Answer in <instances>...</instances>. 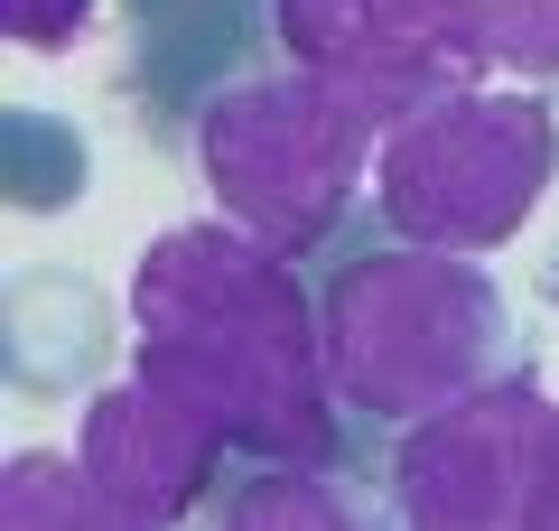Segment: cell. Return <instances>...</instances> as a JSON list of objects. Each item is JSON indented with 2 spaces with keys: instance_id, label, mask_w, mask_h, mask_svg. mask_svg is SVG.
<instances>
[{
  "instance_id": "1",
  "label": "cell",
  "mask_w": 559,
  "mask_h": 531,
  "mask_svg": "<svg viewBox=\"0 0 559 531\" xmlns=\"http://www.w3.org/2000/svg\"><path fill=\"white\" fill-rule=\"evenodd\" d=\"M140 374L205 411L261 467L336 457V382L326 317L308 308L289 252L242 224H168L131 271Z\"/></svg>"
},
{
  "instance_id": "2",
  "label": "cell",
  "mask_w": 559,
  "mask_h": 531,
  "mask_svg": "<svg viewBox=\"0 0 559 531\" xmlns=\"http://www.w3.org/2000/svg\"><path fill=\"white\" fill-rule=\"evenodd\" d=\"M318 317H326L336 401L364 420H401V429L495 382V354H503V290L485 280V261L429 252V243L345 261Z\"/></svg>"
},
{
  "instance_id": "3",
  "label": "cell",
  "mask_w": 559,
  "mask_h": 531,
  "mask_svg": "<svg viewBox=\"0 0 559 531\" xmlns=\"http://www.w3.org/2000/svg\"><path fill=\"white\" fill-rule=\"evenodd\" d=\"M559 177V113L532 84H457L382 131L373 205L401 243L429 252H503Z\"/></svg>"
},
{
  "instance_id": "4",
  "label": "cell",
  "mask_w": 559,
  "mask_h": 531,
  "mask_svg": "<svg viewBox=\"0 0 559 531\" xmlns=\"http://www.w3.org/2000/svg\"><path fill=\"white\" fill-rule=\"evenodd\" d=\"M382 158V121H364L336 84L318 75H252L205 103L197 121V168L224 224L261 234L271 252H318L355 187Z\"/></svg>"
},
{
  "instance_id": "5",
  "label": "cell",
  "mask_w": 559,
  "mask_h": 531,
  "mask_svg": "<svg viewBox=\"0 0 559 531\" xmlns=\"http://www.w3.org/2000/svg\"><path fill=\"white\" fill-rule=\"evenodd\" d=\"M550 392L532 374H495L466 401L411 420L392 448V531H513L532 485Z\"/></svg>"
},
{
  "instance_id": "6",
  "label": "cell",
  "mask_w": 559,
  "mask_h": 531,
  "mask_svg": "<svg viewBox=\"0 0 559 531\" xmlns=\"http://www.w3.org/2000/svg\"><path fill=\"white\" fill-rule=\"evenodd\" d=\"M271 28L289 66L336 84L364 121H411L419 103L476 84L457 0H271Z\"/></svg>"
},
{
  "instance_id": "7",
  "label": "cell",
  "mask_w": 559,
  "mask_h": 531,
  "mask_svg": "<svg viewBox=\"0 0 559 531\" xmlns=\"http://www.w3.org/2000/svg\"><path fill=\"white\" fill-rule=\"evenodd\" d=\"M224 448H234V438H224L205 411H187L178 392H159L150 374L94 392V401H84V420H75L84 475H94L112 504L150 512V522H187V512L205 504V485H215Z\"/></svg>"
},
{
  "instance_id": "8",
  "label": "cell",
  "mask_w": 559,
  "mask_h": 531,
  "mask_svg": "<svg viewBox=\"0 0 559 531\" xmlns=\"http://www.w3.org/2000/svg\"><path fill=\"white\" fill-rule=\"evenodd\" d=\"M0 531H168V522L112 504V494L84 475V457L20 448L0 467Z\"/></svg>"
},
{
  "instance_id": "9",
  "label": "cell",
  "mask_w": 559,
  "mask_h": 531,
  "mask_svg": "<svg viewBox=\"0 0 559 531\" xmlns=\"http://www.w3.org/2000/svg\"><path fill=\"white\" fill-rule=\"evenodd\" d=\"M215 531H373V522H364V504L326 467H261L252 485L224 504Z\"/></svg>"
},
{
  "instance_id": "10",
  "label": "cell",
  "mask_w": 559,
  "mask_h": 531,
  "mask_svg": "<svg viewBox=\"0 0 559 531\" xmlns=\"http://www.w3.org/2000/svg\"><path fill=\"white\" fill-rule=\"evenodd\" d=\"M476 75H559V0H457Z\"/></svg>"
},
{
  "instance_id": "11",
  "label": "cell",
  "mask_w": 559,
  "mask_h": 531,
  "mask_svg": "<svg viewBox=\"0 0 559 531\" xmlns=\"http://www.w3.org/2000/svg\"><path fill=\"white\" fill-rule=\"evenodd\" d=\"M0 38L28 57H75L94 38V0H0Z\"/></svg>"
},
{
  "instance_id": "12",
  "label": "cell",
  "mask_w": 559,
  "mask_h": 531,
  "mask_svg": "<svg viewBox=\"0 0 559 531\" xmlns=\"http://www.w3.org/2000/svg\"><path fill=\"white\" fill-rule=\"evenodd\" d=\"M513 531H559V401H550V429H540V457H532V485H522V522Z\"/></svg>"
}]
</instances>
